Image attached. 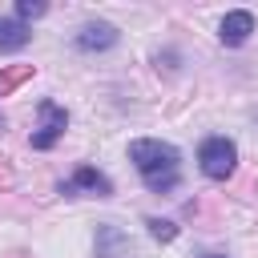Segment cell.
<instances>
[{
  "label": "cell",
  "instance_id": "6da1fadb",
  "mask_svg": "<svg viewBox=\"0 0 258 258\" xmlns=\"http://www.w3.org/2000/svg\"><path fill=\"white\" fill-rule=\"evenodd\" d=\"M177 149L169 141H153V137H141V141H129V161L137 165V173L145 177V185L153 194H165L177 185Z\"/></svg>",
  "mask_w": 258,
  "mask_h": 258
},
{
  "label": "cell",
  "instance_id": "7a4b0ae2",
  "mask_svg": "<svg viewBox=\"0 0 258 258\" xmlns=\"http://www.w3.org/2000/svg\"><path fill=\"white\" fill-rule=\"evenodd\" d=\"M198 165H202L206 177L226 181V177L234 173V165H238V145H234L230 137H206L202 149H198Z\"/></svg>",
  "mask_w": 258,
  "mask_h": 258
},
{
  "label": "cell",
  "instance_id": "3957f363",
  "mask_svg": "<svg viewBox=\"0 0 258 258\" xmlns=\"http://www.w3.org/2000/svg\"><path fill=\"white\" fill-rule=\"evenodd\" d=\"M36 113H40V129L32 133V149H52L56 137L69 129V113H64L60 105H52V101H40Z\"/></svg>",
  "mask_w": 258,
  "mask_h": 258
},
{
  "label": "cell",
  "instance_id": "277c9868",
  "mask_svg": "<svg viewBox=\"0 0 258 258\" xmlns=\"http://www.w3.org/2000/svg\"><path fill=\"white\" fill-rule=\"evenodd\" d=\"M60 194H97V198H109V194H113V181H109L105 173H97L93 165H81V169L60 185Z\"/></svg>",
  "mask_w": 258,
  "mask_h": 258
},
{
  "label": "cell",
  "instance_id": "5b68a950",
  "mask_svg": "<svg viewBox=\"0 0 258 258\" xmlns=\"http://www.w3.org/2000/svg\"><path fill=\"white\" fill-rule=\"evenodd\" d=\"M250 32H254V16L246 12V8H238V12H226L222 16V28H218V36H222V44H246L250 40Z\"/></svg>",
  "mask_w": 258,
  "mask_h": 258
},
{
  "label": "cell",
  "instance_id": "8992f818",
  "mask_svg": "<svg viewBox=\"0 0 258 258\" xmlns=\"http://www.w3.org/2000/svg\"><path fill=\"white\" fill-rule=\"evenodd\" d=\"M113 44H117V28L105 24V20H93V24H85L77 32V48L81 52H101V48H113Z\"/></svg>",
  "mask_w": 258,
  "mask_h": 258
},
{
  "label": "cell",
  "instance_id": "52a82bcc",
  "mask_svg": "<svg viewBox=\"0 0 258 258\" xmlns=\"http://www.w3.org/2000/svg\"><path fill=\"white\" fill-rule=\"evenodd\" d=\"M28 40H32L28 24H20L16 16H0V52H16V48H24Z\"/></svg>",
  "mask_w": 258,
  "mask_h": 258
},
{
  "label": "cell",
  "instance_id": "ba28073f",
  "mask_svg": "<svg viewBox=\"0 0 258 258\" xmlns=\"http://www.w3.org/2000/svg\"><path fill=\"white\" fill-rule=\"evenodd\" d=\"M36 16H44V0H20L16 4V20L24 24V20H36Z\"/></svg>",
  "mask_w": 258,
  "mask_h": 258
},
{
  "label": "cell",
  "instance_id": "9c48e42d",
  "mask_svg": "<svg viewBox=\"0 0 258 258\" xmlns=\"http://www.w3.org/2000/svg\"><path fill=\"white\" fill-rule=\"evenodd\" d=\"M24 77H32V69H28V64H20V69H8V73L0 77V93H8V89H16V85H20Z\"/></svg>",
  "mask_w": 258,
  "mask_h": 258
},
{
  "label": "cell",
  "instance_id": "30bf717a",
  "mask_svg": "<svg viewBox=\"0 0 258 258\" xmlns=\"http://www.w3.org/2000/svg\"><path fill=\"white\" fill-rule=\"evenodd\" d=\"M145 226H149V230H153V238H161V242H169V238L177 234V226H173V222H161V218H149Z\"/></svg>",
  "mask_w": 258,
  "mask_h": 258
},
{
  "label": "cell",
  "instance_id": "8fae6325",
  "mask_svg": "<svg viewBox=\"0 0 258 258\" xmlns=\"http://www.w3.org/2000/svg\"><path fill=\"white\" fill-rule=\"evenodd\" d=\"M202 258H222V254H202Z\"/></svg>",
  "mask_w": 258,
  "mask_h": 258
},
{
  "label": "cell",
  "instance_id": "7c38bea8",
  "mask_svg": "<svg viewBox=\"0 0 258 258\" xmlns=\"http://www.w3.org/2000/svg\"><path fill=\"white\" fill-rule=\"evenodd\" d=\"M0 129H4V117H0Z\"/></svg>",
  "mask_w": 258,
  "mask_h": 258
}]
</instances>
